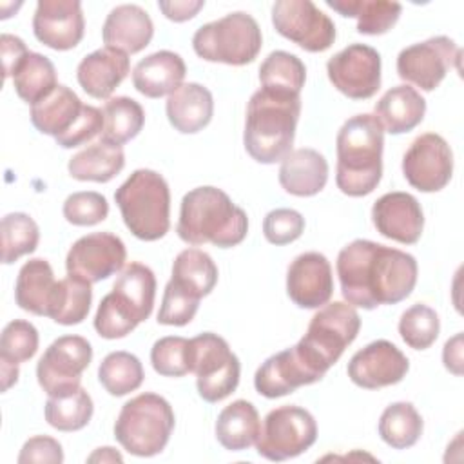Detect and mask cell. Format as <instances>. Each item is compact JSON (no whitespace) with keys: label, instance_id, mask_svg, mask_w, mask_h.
Listing matches in <instances>:
<instances>
[{"label":"cell","instance_id":"obj_1","mask_svg":"<svg viewBox=\"0 0 464 464\" xmlns=\"http://www.w3.org/2000/svg\"><path fill=\"white\" fill-rule=\"evenodd\" d=\"M335 270L344 301L364 310L401 303L415 288L419 274L411 254L370 239L346 245L337 256Z\"/></svg>","mask_w":464,"mask_h":464},{"label":"cell","instance_id":"obj_2","mask_svg":"<svg viewBox=\"0 0 464 464\" xmlns=\"http://www.w3.org/2000/svg\"><path fill=\"white\" fill-rule=\"evenodd\" d=\"M301 96L257 89L246 107L243 143L252 160L270 165L292 152Z\"/></svg>","mask_w":464,"mask_h":464},{"label":"cell","instance_id":"obj_3","mask_svg":"<svg viewBox=\"0 0 464 464\" xmlns=\"http://www.w3.org/2000/svg\"><path fill=\"white\" fill-rule=\"evenodd\" d=\"M384 129L375 114H355L337 132V188L352 198H361L379 185L382 178Z\"/></svg>","mask_w":464,"mask_h":464},{"label":"cell","instance_id":"obj_4","mask_svg":"<svg viewBox=\"0 0 464 464\" xmlns=\"http://www.w3.org/2000/svg\"><path fill=\"white\" fill-rule=\"evenodd\" d=\"M176 232L188 245L212 243L230 248L246 237L248 218L227 192L205 185L183 196Z\"/></svg>","mask_w":464,"mask_h":464},{"label":"cell","instance_id":"obj_5","mask_svg":"<svg viewBox=\"0 0 464 464\" xmlns=\"http://www.w3.org/2000/svg\"><path fill=\"white\" fill-rule=\"evenodd\" d=\"M156 277L141 263L121 268L112 290L100 301L94 315V330L103 339H121L145 321L154 306Z\"/></svg>","mask_w":464,"mask_h":464},{"label":"cell","instance_id":"obj_6","mask_svg":"<svg viewBox=\"0 0 464 464\" xmlns=\"http://www.w3.org/2000/svg\"><path fill=\"white\" fill-rule=\"evenodd\" d=\"M125 227L143 241L161 239L170 228V190L161 174L134 170L114 192Z\"/></svg>","mask_w":464,"mask_h":464},{"label":"cell","instance_id":"obj_7","mask_svg":"<svg viewBox=\"0 0 464 464\" xmlns=\"http://www.w3.org/2000/svg\"><path fill=\"white\" fill-rule=\"evenodd\" d=\"M176 417L167 399L158 393H140L127 401L114 422L120 446L136 457H152L165 450Z\"/></svg>","mask_w":464,"mask_h":464},{"label":"cell","instance_id":"obj_8","mask_svg":"<svg viewBox=\"0 0 464 464\" xmlns=\"http://www.w3.org/2000/svg\"><path fill=\"white\" fill-rule=\"evenodd\" d=\"M361 330L357 310L343 301L326 303L312 317L306 334L295 344L306 362L324 377L348 344H352Z\"/></svg>","mask_w":464,"mask_h":464},{"label":"cell","instance_id":"obj_9","mask_svg":"<svg viewBox=\"0 0 464 464\" xmlns=\"http://www.w3.org/2000/svg\"><path fill=\"white\" fill-rule=\"evenodd\" d=\"M263 45V34L248 13H228L219 20L201 25L192 36L196 54L207 62L246 65L256 60Z\"/></svg>","mask_w":464,"mask_h":464},{"label":"cell","instance_id":"obj_10","mask_svg":"<svg viewBox=\"0 0 464 464\" xmlns=\"http://www.w3.org/2000/svg\"><path fill=\"white\" fill-rule=\"evenodd\" d=\"M190 372L196 373L199 397L219 402L237 388L241 366L223 337L203 332L190 339Z\"/></svg>","mask_w":464,"mask_h":464},{"label":"cell","instance_id":"obj_11","mask_svg":"<svg viewBox=\"0 0 464 464\" xmlns=\"http://www.w3.org/2000/svg\"><path fill=\"white\" fill-rule=\"evenodd\" d=\"M315 439L314 415L301 406L286 404L266 413L256 448L261 457L281 462L304 453Z\"/></svg>","mask_w":464,"mask_h":464},{"label":"cell","instance_id":"obj_12","mask_svg":"<svg viewBox=\"0 0 464 464\" xmlns=\"http://www.w3.org/2000/svg\"><path fill=\"white\" fill-rule=\"evenodd\" d=\"M272 24L286 40L308 53H323L335 42V24L310 0H279L272 5Z\"/></svg>","mask_w":464,"mask_h":464},{"label":"cell","instance_id":"obj_13","mask_svg":"<svg viewBox=\"0 0 464 464\" xmlns=\"http://www.w3.org/2000/svg\"><path fill=\"white\" fill-rule=\"evenodd\" d=\"M91 361L92 348L85 337L62 335L47 346L36 364L38 384L47 395L74 390Z\"/></svg>","mask_w":464,"mask_h":464},{"label":"cell","instance_id":"obj_14","mask_svg":"<svg viewBox=\"0 0 464 464\" xmlns=\"http://www.w3.org/2000/svg\"><path fill=\"white\" fill-rule=\"evenodd\" d=\"M462 51L448 36H431L404 47L397 56V72L422 91H433L450 69L460 71Z\"/></svg>","mask_w":464,"mask_h":464},{"label":"cell","instance_id":"obj_15","mask_svg":"<svg viewBox=\"0 0 464 464\" xmlns=\"http://www.w3.org/2000/svg\"><path fill=\"white\" fill-rule=\"evenodd\" d=\"M332 85L352 100H368L381 87V54L366 44H350L326 63Z\"/></svg>","mask_w":464,"mask_h":464},{"label":"cell","instance_id":"obj_16","mask_svg":"<svg viewBox=\"0 0 464 464\" xmlns=\"http://www.w3.org/2000/svg\"><path fill=\"white\" fill-rule=\"evenodd\" d=\"M402 174L420 192L444 188L453 174V152L448 141L435 132L415 138L402 158Z\"/></svg>","mask_w":464,"mask_h":464},{"label":"cell","instance_id":"obj_17","mask_svg":"<svg viewBox=\"0 0 464 464\" xmlns=\"http://www.w3.org/2000/svg\"><path fill=\"white\" fill-rule=\"evenodd\" d=\"M125 259L127 250L118 236L111 232H94L72 243L65 257V268L69 276L98 283L120 272Z\"/></svg>","mask_w":464,"mask_h":464},{"label":"cell","instance_id":"obj_18","mask_svg":"<svg viewBox=\"0 0 464 464\" xmlns=\"http://www.w3.org/2000/svg\"><path fill=\"white\" fill-rule=\"evenodd\" d=\"M408 370V357L393 343L377 339L352 355L346 372L353 384L364 390H379L401 382Z\"/></svg>","mask_w":464,"mask_h":464},{"label":"cell","instance_id":"obj_19","mask_svg":"<svg viewBox=\"0 0 464 464\" xmlns=\"http://www.w3.org/2000/svg\"><path fill=\"white\" fill-rule=\"evenodd\" d=\"M85 20L78 0H40L33 16V33L38 42L54 49L69 51L83 38Z\"/></svg>","mask_w":464,"mask_h":464},{"label":"cell","instance_id":"obj_20","mask_svg":"<svg viewBox=\"0 0 464 464\" xmlns=\"http://www.w3.org/2000/svg\"><path fill=\"white\" fill-rule=\"evenodd\" d=\"M319 375L301 355L297 346L270 355L256 372L254 386L259 395L277 399L294 393L297 388L321 381Z\"/></svg>","mask_w":464,"mask_h":464},{"label":"cell","instance_id":"obj_21","mask_svg":"<svg viewBox=\"0 0 464 464\" xmlns=\"http://www.w3.org/2000/svg\"><path fill=\"white\" fill-rule=\"evenodd\" d=\"M286 294L299 308H321L334 294L330 261L319 252L297 256L286 272Z\"/></svg>","mask_w":464,"mask_h":464},{"label":"cell","instance_id":"obj_22","mask_svg":"<svg viewBox=\"0 0 464 464\" xmlns=\"http://www.w3.org/2000/svg\"><path fill=\"white\" fill-rule=\"evenodd\" d=\"M372 221L381 236L402 245L417 243L424 228L420 203L408 192L382 194L372 207Z\"/></svg>","mask_w":464,"mask_h":464},{"label":"cell","instance_id":"obj_23","mask_svg":"<svg viewBox=\"0 0 464 464\" xmlns=\"http://www.w3.org/2000/svg\"><path fill=\"white\" fill-rule=\"evenodd\" d=\"M154 34L149 13L136 4L116 5L105 18L102 38L105 47L118 49L125 54L143 51Z\"/></svg>","mask_w":464,"mask_h":464},{"label":"cell","instance_id":"obj_24","mask_svg":"<svg viewBox=\"0 0 464 464\" xmlns=\"http://www.w3.org/2000/svg\"><path fill=\"white\" fill-rule=\"evenodd\" d=\"M129 71V54L112 47H102L78 63L76 78L89 96L105 100L127 78Z\"/></svg>","mask_w":464,"mask_h":464},{"label":"cell","instance_id":"obj_25","mask_svg":"<svg viewBox=\"0 0 464 464\" xmlns=\"http://www.w3.org/2000/svg\"><path fill=\"white\" fill-rule=\"evenodd\" d=\"M185 72V62L178 53L158 51L136 63L132 69V85L147 98H161L183 83Z\"/></svg>","mask_w":464,"mask_h":464},{"label":"cell","instance_id":"obj_26","mask_svg":"<svg viewBox=\"0 0 464 464\" xmlns=\"http://www.w3.org/2000/svg\"><path fill=\"white\" fill-rule=\"evenodd\" d=\"M328 181V161L315 149H295L279 167L281 187L299 198L315 196Z\"/></svg>","mask_w":464,"mask_h":464},{"label":"cell","instance_id":"obj_27","mask_svg":"<svg viewBox=\"0 0 464 464\" xmlns=\"http://www.w3.org/2000/svg\"><path fill=\"white\" fill-rule=\"evenodd\" d=\"M167 118L181 134H194L205 129L214 114V100L207 87L196 82L181 83L167 98Z\"/></svg>","mask_w":464,"mask_h":464},{"label":"cell","instance_id":"obj_28","mask_svg":"<svg viewBox=\"0 0 464 464\" xmlns=\"http://www.w3.org/2000/svg\"><path fill=\"white\" fill-rule=\"evenodd\" d=\"M426 112V100L411 85H395L375 103V118L390 134L415 129Z\"/></svg>","mask_w":464,"mask_h":464},{"label":"cell","instance_id":"obj_29","mask_svg":"<svg viewBox=\"0 0 464 464\" xmlns=\"http://www.w3.org/2000/svg\"><path fill=\"white\" fill-rule=\"evenodd\" d=\"M83 111V103L67 85H56L45 98L31 105V121L49 136H62L67 132Z\"/></svg>","mask_w":464,"mask_h":464},{"label":"cell","instance_id":"obj_30","mask_svg":"<svg viewBox=\"0 0 464 464\" xmlns=\"http://www.w3.org/2000/svg\"><path fill=\"white\" fill-rule=\"evenodd\" d=\"M58 281L49 261L42 257L29 259L18 272L14 285L16 304L34 315H47Z\"/></svg>","mask_w":464,"mask_h":464},{"label":"cell","instance_id":"obj_31","mask_svg":"<svg viewBox=\"0 0 464 464\" xmlns=\"http://www.w3.org/2000/svg\"><path fill=\"white\" fill-rule=\"evenodd\" d=\"M261 431L256 406L237 399L225 406L216 420V439L228 451H243L256 444Z\"/></svg>","mask_w":464,"mask_h":464},{"label":"cell","instance_id":"obj_32","mask_svg":"<svg viewBox=\"0 0 464 464\" xmlns=\"http://www.w3.org/2000/svg\"><path fill=\"white\" fill-rule=\"evenodd\" d=\"M125 154L121 145L100 138L69 160V174L78 181L107 183L121 172Z\"/></svg>","mask_w":464,"mask_h":464},{"label":"cell","instance_id":"obj_33","mask_svg":"<svg viewBox=\"0 0 464 464\" xmlns=\"http://www.w3.org/2000/svg\"><path fill=\"white\" fill-rule=\"evenodd\" d=\"M170 281L192 297L208 295L218 283V266L212 257L199 248L181 250L172 263Z\"/></svg>","mask_w":464,"mask_h":464},{"label":"cell","instance_id":"obj_34","mask_svg":"<svg viewBox=\"0 0 464 464\" xmlns=\"http://www.w3.org/2000/svg\"><path fill=\"white\" fill-rule=\"evenodd\" d=\"M326 5L343 16L357 18L361 34H384L401 16V4L388 0H326Z\"/></svg>","mask_w":464,"mask_h":464},{"label":"cell","instance_id":"obj_35","mask_svg":"<svg viewBox=\"0 0 464 464\" xmlns=\"http://www.w3.org/2000/svg\"><path fill=\"white\" fill-rule=\"evenodd\" d=\"M92 399L85 388L49 395L44 413L49 426L58 431H78L85 428L92 417Z\"/></svg>","mask_w":464,"mask_h":464},{"label":"cell","instance_id":"obj_36","mask_svg":"<svg viewBox=\"0 0 464 464\" xmlns=\"http://www.w3.org/2000/svg\"><path fill=\"white\" fill-rule=\"evenodd\" d=\"M91 301H92L91 283L67 274V277L58 281L56 285L47 317L65 326L78 324L87 317L91 310Z\"/></svg>","mask_w":464,"mask_h":464},{"label":"cell","instance_id":"obj_37","mask_svg":"<svg viewBox=\"0 0 464 464\" xmlns=\"http://www.w3.org/2000/svg\"><path fill=\"white\" fill-rule=\"evenodd\" d=\"M13 83L16 94L33 105L58 85L56 69L47 56L29 51L14 69Z\"/></svg>","mask_w":464,"mask_h":464},{"label":"cell","instance_id":"obj_38","mask_svg":"<svg viewBox=\"0 0 464 464\" xmlns=\"http://www.w3.org/2000/svg\"><path fill=\"white\" fill-rule=\"evenodd\" d=\"M102 114H103L102 138L116 145H123L132 138H136L145 123L143 107L129 96L109 98L102 109Z\"/></svg>","mask_w":464,"mask_h":464},{"label":"cell","instance_id":"obj_39","mask_svg":"<svg viewBox=\"0 0 464 464\" xmlns=\"http://www.w3.org/2000/svg\"><path fill=\"white\" fill-rule=\"evenodd\" d=\"M422 428V417L411 402L404 401L386 406L379 419V435L393 450H406L417 444Z\"/></svg>","mask_w":464,"mask_h":464},{"label":"cell","instance_id":"obj_40","mask_svg":"<svg viewBox=\"0 0 464 464\" xmlns=\"http://www.w3.org/2000/svg\"><path fill=\"white\" fill-rule=\"evenodd\" d=\"M306 80L304 63L292 53L272 51L259 67V82L263 89L301 94Z\"/></svg>","mask_w":464,"mask_h":464},{"label":"cell","instance_id":"obj_41","mask_svg":"<svg viewBox=\"0 0 464 464\" xmlns=\"http://www.w3.org/2000/svg\"><path fill=\"white\" fill-rule=\"evenodd\" d=\"M143 366L134 353L118 350L103 357L98 368V381L114 397L138 390L143 382Z\"/></svg>","mask_w":464,"mask_h":464},{"label":"cell","instance_id":"obj_42","mask_svg":"<svg viewBox=\"0 0 464 464\" xmlns=\"http://www.w3.org/2000/svg\"><path fill=\"white\" fill-rule=\"evenodd\" d=\"M40 230L36 221L24 212H11L2 218V263L11 265L36 250Z\"/></svg>","mask_w":464,"mask_h":464},{"label":"cell","instance_id":"obj_43","mask_svg":"<svg viewBox=\"0 0 464 464\" xmlns=\"http://www.w3.org/2000/svg\"><path fill=\"white\" fill-rule=\"evenodd\" d=\"M440 332V321L433 308L417 303L410 306L399 319V334L402 341L413 350L430 348Z\"/></svg>","mask_w":464,"mask_h":464},{"label":"cell","instance_id":"obj_44","mask_svg":"<svg viewBox=\"0 0 464 464\" xmlns=\"http://www.w3.org/2000/svg\"><path fill=\"white\" fill-rule=\"evenodd\" d=\"M150 362L163 377H183L190 373V339L179 335L158 339L150 350Z\"/></svg>","mask_w":464,"mask_h":464},{"label":"cell","instance_id":"obj_45","mask_svg":"<svg viewBox=\"0 0 464 464\" xmlns=\"http://www.w3.org/2000/svg\"><path fill=\"white\" fill-rule=\"evenodd\" d=\"M38 350V330L24 319L7 323L0 335V361L20 364L29 361Z\"/></svg>","mask_w":464,"mask_h":464},{"label":"cell","instance_id":"obj_46","mask_svg":"<svg viewBox=\"0 0 464 464\" xmlns=\"http://www.w3.org/2000/svg\"><path fill=\"white\" fill-rule=\"evenodd\" d=\"M63 218L76 227H92L109 216V203L105 196L94 190L72 192L63 201Z\"/></svg>","mask_w":464,"mask_h":464},{"label":"cell","instance_id":"obj_47","mask_svg":"<svg viewBox=\"0 0 464 464\" xmlns=\"http://www.w3.org/2000/svg\"><path fill=\"white\" fill-rule=\"evenodd\" d=\"M199 306V299L179 290L172 281L165 285L161 306L158 312V323L167 326H185L188 324Z\"/></svg>","mask_w":464,"mask_h":464},{"label":"cell","instance_id":"obj_48","mask_svg":"<svg viewBox=\"0 0 464 464\" xmlns=\"http://www.w3.org/2000/svg\"><path fill=\"white\" fill-rule=\"evenodd\" d=\"M304 230V218L294 208L270 210L263 219V234L272 245H288L301 237Z\"/></svg>","mask_w":464,"mask_h":464},{"label":"cell","instance_id":"obj_49","mask_svg":"<svg viewBox=\"0 0 464 464\" xmlns=\"http://www.w3.org/2000/svg\"><path fill=\"white\" fill-rule=\"evenodd\" d=\"M102 130H103L102 111L92 105H83V111L78 116V120L72 123V127L67 132H63L62 136H56L54 140L60 147L72 149V147H80V145L91 141Z\"/></svg>","mask_w":464,"mask_h":464},{"label":"cell","instance_id":"obj_50","mask_svg":"<svg viewBox=\"0 0 464 464\" xmlns=\"http://www.w3.org/2000/svg\"><path fill=\"white\" fill-rule=\"evenodd\" d=\"M60 464L63 462L62 444L47 435H36L25 440L20 450L18 464Z\"/></svg>","mask_w":464,"mask_h":464},{"label":"cell","instance_id":"obj_51","mask_svg":"<svg viewBox=\"0 0 464 464\" xmlns=\"http://www.w3.org/2000/svg\"><path fill=\"white\" fill-rule=\"evenodd\" d=\"M0 47H2V60H4V78L7 80L9 76H13L14 69L29 51L22 38L7 33L0 36Z\"/></svg>","mask_w":464,"mask_h":464},{"label":"cell","instance_id":"obj_52","mask_svg":"<svg viewBox=\"0 0 464 464\" xmlns=\"http://www.w3.org/2000/svg\"><path fill=\"white\" fill-rule=\"evenodd\" d=\"M203 5H205L203 0H174V2L158 4L161 13L172 22H185L194 18Z\"/></svg>","mask_w":464,"mask_h":464},{"label":"cell","instance_id":"obj_53","mask_svg":"<svg viewBox=\"0 0 464 464\" xmlns=\"http://www.w3.org/2000/svg\"><path fill=\"white\" fill-rule=\"evenodd\" d=\"M442 362L453 375H462V334H457L446 341L442 350Z\"/></svg>","mask_w":464,"mask_h":464},{"label":"cell","instance_id":"obj_54","mask_svg":"<svg viewBox=\"0 0 464 464\" xmlns=\"http://www.w3.org/2000/svg\"><path fill=\"white\" fill-rule=\"evenodd\" d=\"M87 462H123V457L114 448H98L89 457Z\"/></svg>","mask_w":464,"mask_h":464}]
</instances>
